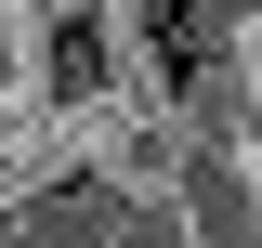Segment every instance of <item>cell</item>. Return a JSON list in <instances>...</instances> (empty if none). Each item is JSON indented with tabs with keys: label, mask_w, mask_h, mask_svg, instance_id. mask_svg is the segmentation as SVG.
<instances>
[{
	"label": "cell",
	"mask_w": 262,
	"mask_h": 248,
	"mask_svg": "<svg viewBox=\"0 0 262 248\" xmlns=\"http://www.w3.org/2000/svg\"><path fill=\"white\" fill-rule=\"evenodd\" d=\"M131 27L105 0H27V118L39 144H79L105 105H131Z\"/></svg>",
	"instance_id": "1"
},
{
	"label": "cell",
	"mask_w": 262,
	"mask_h": 248,
	"mask_svg": "<svg viewBox=\"0 0 262 248\" xmlns=\"http://www.w3.org/2000/svg\"><path fill=\"white\" fill-rule=\"evenodd\" d=\"M236 79H249V105H262V13L236 27Z\"/></svg>",
	"instance_id": "2"
},
{
	"label": "cell",
	"mask_w": 262,
	"mask_h": 248,
	"mask_svg": "<svg viewBox=\"0 0 262 248\" xmlns=\"http://www.w3.org/2000/svg\"><path fill=\"white\" fill-rule=\"evenodd\" d=\"M105 13H131V0H105Z\"/></svg>",
	"instance_id": "3"
}]
</instances>
